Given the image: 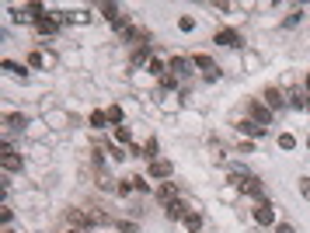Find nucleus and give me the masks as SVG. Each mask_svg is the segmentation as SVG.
I'll return each instance as SVG.
<instances>
[{"mask_svg": "<svg viewBox=\"0 0 310 233\" xmlns=\"http://www.w3.org/2000/svg\"><path fill=\"white\" fill-rule=\"evenodd\" d=\"M154 195H157V202L171 205V202H178V198H181V188H178L175 181H160V185L154 188Z\"/></svg>", "mask_w": 310, "mask_h": 233, "instance_id": "1", "label": "nucleus"}, {"mask_svg": "<svg viewBox=\"0 0 310 233\" xmlns=\"http://www.w3.org/2000/svg\"><path fill=\"white\" fill-rule=\"evenodd\" d=\"M0 164H4V171H7V174L21 171V157L14 153V146H11V143H4V150H0Z\"/></svg>", "mask_w": 310, "mask_h": 233, "instance_id": "2", "label": "nucleus"}, {"mask_svg": "<svg viewBox=\"0 0 310 233\" xmlns=\"http://www.w3.org/2000/svg\"><path fill=\"white\" fill-rule=\"evenodd\" d=\"M248 112H251V122H258V125H272V108L265 105V101H251Z\"/></svg>", "mask_w": 310, "mask_h": 233, "instance_id": "3", "label": "nucleus"}, {"mask_svg": "<svg viewBox=\"0 0 310 233\" xmlns=\"http://www.w3.org/2000/svg\"><path fill=\"white\" fill-rule=\"evenodd\" d=\"M213 42H220V45H227V49H237V45H244V39L233 32V28H220L213 35Z\"/></svg>", "mask_w": 310, "mask_h": 233, "instance_id": "4", "label": "nucleus"}, {"mask_svg": "<svg viewBox=\"0 0 310 233\" xmlns=\"http://www.w3.org/2000/svg\"><path fill=\"white\" fill-rule=\"evenodd\" d=\"M254 223H258V226H272V223H275V209H272L269 202H258V205H254Z\"/></svg>", "mask_w": 310, "mask_h": 233, "instance_id": "5", "label": "nucleus"}, {"mask_svg": "<svg viewBox=\"0 0 310 233\" xmlns=\"http://www.w3.org/2000/svg\"><path fill=\"white\" fill-rule=\"evenodd\" d=\"M171 174H175L171 160H150V177H157V181H168Z\"/></svg>", "mask_w": 310, "mask_h": 233, "instance_id": "6", "label": "nucleus"}, {"mask_svg": "<svg viewBox=\"0 0 310 233\" xmlns=\"http://www.w3.org/2000/svg\"><path fill=\"white\" fill-rule=\"evenodd\" d=\"M168 70H171L175 77H185V73L192 70V59H185V56H175V59H168Z\"/></svg>", "mask_w": 310, "mask_h": 233, "instance_id": "7", "label": "nucleus"}, {"mask_svg": "<svg viewBox=\"0 0 310 233\" xmlns=\"http://www.w3.org/2000/svg\"><path fill=\"white\" fill-rule=\"evenodd\" d=\"M261 101H265V105H269L272 112H275V108H282V105H286V97H282V91H279V87H269V91H265V94H261Z\"/></svg>", "mask_w": 310, "mask_h": 233, "instance_id": "8", "label": "nucleus"}, {"mask_svg": "<svg viewBox=\"0 0 310 233\" xmlns=\"http://www.w3.org/2000/svg\"><path fill=\"white\" fill-rule=\"evenodd\" d=\"M237 129H241V133H248V136H254V139L265 136V125H258V122H251V118H241V122H237Z\"/></svg>", "mask_w": 310, "mask_h": 233, "instance_id": "9", "label": "nucleus"}, {"mask_svg": "<svg viewBox=\"0 0 310 233\" xmlns=\"http://www.w3.org/2000/svg\"><path fill=\"white\" fill-rule=\"evenodd\" d=\"M56 28H59L56 18H39L35 21V32H39V35H56Z\"/></svg>", "mask_w": 310, "mask_h": 233, "instance_id": "10", "label": "nucleus"}, {"mask_svg": "<svg viewBox=\"0 0 310 233\" xmlns=\"http://www.w3.org/2000/svg\"><path fill=\"white\" fill-rule=\"evenodd\" d=\"M115 32H118V39H129V42H133V39H143V35H139V32H136V28H133V24H129L126 18L115 24Z\"/></svg>", "mask_w": 310, "mask_h": 233, "instance_id": "11", "label": "nucleus"}, {"mask_svg": "<svg viewBox=\"0 0 310 233\" xmlns=\"http://www.w3.org/2000/svg\"><path fill=\"white\" fill-rule=\"evenodd\" d=\"M150 45H136V53H133V66H147L150 63Z\"/></svg>", "mask_w": 310, "mask_h": 233, "instance_id": "12", "label": "nucleus"}, {"mask_svg": "<svg viewBox=\"0 0 310 233\" xmlns=\"http://www.w3.org/2000/svg\"><path fill=\"white\" fill-rule=\"evenodd\" d=\"M185 216H188V205H185V202H181V198H178V202H171V205H168V219H185Z\"/></svg>", "mask_w": 310, "mask_h": 233, "instance_id": "13", "label": "nucleus"}, {"mask_svg": "<svg viewBox=\"0 0 310 233\" xmlns=\"http://www.w3.org/2000/svg\"><path fill=\"white\" fill-rule=\"evenodd\" d=\"M4 125H7V129H25V125H28V118L21 115V112H11V115L4 118Z\"/></svg>", "mask_w": 310, "mask_h": 233, "instance_id": "14", "label": "nucleus"}, {"mask_svg": "<svg viewBox=\"0 0 310 233\" xmlns=\"http://www.w3.org/2000/svg\"><path fill=\"white\" fill-rule=\"evenodd\" d=\"M157 150H160V143H157V136H150L147 143H143V157H147V160H160V157H157Z\"/></svg>", "mask_w": 310, "mask_h": 233, "instance_id": "15", "label": "nucleus"}, {"mask_svg": "<svg viewBox=\"0 0 310 233\" xmlns=\"http://www.w3.org/2000/svg\"><path fill=\"white\" fill-rule=\"evenodd\" d=\"M147 73H154V77H164V73H168V63H164V59H150V63H147Z\"/></svg>", "mask_w": 310, "mask_h": 233, "instance_id": "16", "label": "nucleus"}, {"mask_svg": "<svg viewBox=\"0 0 310 233\" xmlns=\"http://www.w3.org/2000/svg\"><path fill=\"white\" fill-rule=\"evenodd\" d=\"M115 143H122V146H133V129H129V125H118V129H115Z\"/></svg>", "mask_w": 310, "mask_h": 233, "instance_id": "17", "label": "nucleus"}, {"mask_svg": "<svg viewBox=\"0 0 310 233\" xmlns=\"http://www.w3.org/2000/svg\"><path fill=\"white\" fill-rule=\"evenodd\" d=\"M101 14L112 21V24H118V21H122V14H118V4H101Z\"/></svg>", "mask_w": 310, "mask_h": 233, "instance_id": "18", "label": "nucleus"}, {"mask_svg": "<svg viewBox=\"0 0 310 233\" xmlns=\"http://www.w3.org/2000/svg\"><path fill=\"white\" fill-rule=\"evenodd\" d=\"M105 115H108V125H122V108H118V105H108V108H105Z\"/></svg>", "mask_w": 310, "mask_h": 233, "instance_id": "19", "label": "nucleus"}, {"mask_svg": "<svg viewBox=\"0 0 310 233\" xmlns=\"http://www.w3.org/2000/svg\"><path fill=\"white\" fill-rule=\"evenodd\" d=\"M181 223H185V230H188V233H199V226H202V216H199V213H188Z\"/></svg>", "mask_w": 310, "mask_h": 233, "instance_id": "20", "label": "nucleus"}, {"mask_svg": "<svg viewBox=\"0 0 310 233\" xmlns=\"http://www.w3.org/2000/svg\"><path fill=\"white\" fill-rule=\"evenodd\" d=\"M192 66H199V70H209V73H213V59L206 56V53H195V56H192Z\"/></svg>", "mask_w": 310, "mask_h": 233, "instance_id": "21", "label": "nucleus"}, {"mask_svg": "<svg viewBox=\"0 0 310 233\" xmlns=\"http://www.w3.org/2000/svg\"><path fill=\"white\" fill-rule=\"evenodd\" d=\"M279 150H296V136H293V133H282V136H279Z\"/></svg>", "mask_w": 310, "mask_h": 233, "instance_id": "22", "label": "nucleus"}, {"mask_svg": "<svg viewBox=\"0 0 310 233\" xmlns=\"http://www.w3.org/2000/svg\"><path fill=\"white\" fill-rule=\"evenodd\" d=\"M4 70H7V73H14V77H25V66L14 63V59H4Z\"/></svg>", "mask_w": 310, "mask_h": 233, "instance_id": "23", "label": "nucleus"}, {"mask_svg": "<svg viewBox=\"0 0 310 233\" xmlns=\"http://www.w3.org/2000/svg\"><path fill=\"white\" fill-rule=\"evenodd\" d=\"M91 125H94V129H105V125H108V115H105V112H91Z\"/></svg>", "mask_w": 310, "mask_h": 233, "instance_id": "24", "label": "nucleus"}, {"mask_svg": "<svg viewBox=\"0 0 310 233\" xmlns=\"http://www.w3.org/2000/svg\"><path fill=\"white\" fill-rule=\"evenodd\" d=\"M300 18H303V11H293L290 18H286V28H296V24H300Z\"/></svg>", "mask_w": 310, "mask_h": 233, "instance_id": "25", "label": "nucleus"}, {"mask_svg": "<svg viewBox=\"0 0 310 233\" xmlns=\"http://www.w3.org/2000/svg\"><path fill=\"white\" fill-rule=\"evenodd\" d=\"M160 84H164V87H178V77H175V73H171V70H168V73L160 77Z\"/></svg>", "mask_w": 310, "mask_h": 233, "instance_id": "26", "label": "nucleus"}, {"mask_svg": "<svg viewBox=\"0 0 310 233\" xmlns=\"http://www.w3.org/2000/svg\"><path fill=\"white\" fill-rule=\"evenodd\" d=\"M42 63H45L42 53H32V56H28V66H42Z\"/></svg>", "mask_w": 310, "mask_h": 233, "instance_id": "27", "label": "nucleus"}, {"mask_svg": "<svg viewBox=\"0 0 310 233\" xmlns=\"http://www.w3.org/2000/svg\"><path fill=\"white\" fill-rule=\"evenodd\" d=\"M300 195L310 198V177H300Z\"/></svg>", "mask_w": 310, "mask_h": 233, "instance_id": "28", "label": "nucleus"}, {"mask_svg": "<svg viewBox=\"0 0 310 233\" xmlns=\"http://www.w3.org/2000/svg\"><path fill=\"white\" fill-rule=\"evenodd\" d=\"M133 188H136V192H150V185H147L143 177H133Z\"/></svg>", "mask_w": 310, "mask_h": 233, "instance_id": "29", "label": "nucleus"}, {"mask_svg": "<svg viewBox=\"0 0 310 233\" xmlns=\"http://www.w3.org/2000/svg\"><path fill=\"white\" fill-rule=\"evenodd\" d=\"M178 28H181V32H192L195 21H192V18H181V21H178Z\"/></svg>", "mask_w": 310, "mask_h": 233, "instance_id": "30", "label": "nucleus"}, {"mask_svg": "<svg viewBox=\"0 0 310 233\" xmlns=\"http://www.w3.org/2000/svg\"><path fill=\"white\" fill-rule=\"evenodd\" d=\"M0 219H4V226H7V223H11V219H14V213H11V209H7V205H4V209H0Z\"/></svg>", "mask_w": 310, "mask_h": 233, "instance_id": "31", "label": "nucleus"}, {"mask_svg": "<svg viewBox=\"0 0 310 233\" xmlns=\"http://www.w3.org/2000/svg\"><path fill=\"white\" fill-rule=\"evenodd\" d=\"M275 233H293L290 223H275Z\"/></svg>", "mask_w": 310, "mask_h": 233, "instance_id": "32", "label": "nucleus"}, {"mask_svg": "<svg viewBox=\"0 0 310 233\" xmlns=\"http://www.w3.org/2000/svg\"><path fill=\"white\" fill-rule=\"evenodd\" d=\"M307 91H310V73H307Z\"/></svg>", "mask_w": 310, "mask_h": 233, "instance_id": "33", "label": "nucleus"}, {"mask_svg": "<svg viewBox=\"0 0 310 233\" xmlns=\"http://www.w3.org/2000/svg\"><path fill=\"white\" fill-rule=\"evenodd\" d=\"M307 150H310V136H307Z\"/></svg>", "mask_w": 310, "mask_h": 233, "instance_id": "34", "label": "nucleus"}, {"mask_svg": "<svg viewBox=\"0 0 310 233\" xmlns=\"http://www.w3.org/2000/svg\"><path fill=\"white\" fill-rule=\"evenodd\" d=\"M66 233H80V230H66Z\"/></svg>", "mask_w": 310, "mask_h": 233, "instance_id": "35", "label": "nucleus"}, {"mask_svg": "<svg viewBox=\"0 0 310 233\" xmlns=\"http://www.w3.org/2000/svg\"><path fill=\"white\" fill-rule=\"evenodd\" d=\"M4 233H11V230H4Z\"/></svg>", "mask_w": 310, "mask_h": 233, "instance_id": "36", "label": "nucleus"}, {"mask_svg": "<svg viewBox=\"0 0 310 233\" xmlns=\"http://www.w3.org/2000/svg\"><path fill=\"white\" fill-rule=\"evenodd\" d=\"M307 108H310V105H307Z\"/></svg>", "mask_w": 310, "mask_h": 233, "instance_id": "37", "label": "nucleus"}]
</instances>
